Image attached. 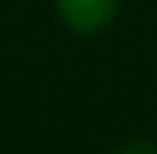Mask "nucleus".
<instances>
[{
  "label": "nucleus",
  "mask_w": 157,
  "mask_h": 154,
  "mask_svg": "<svg viewBox=\"0 0 157 154\" xmlns=\"http://www.w3.org/2000/svg\"><path fill=\"white\" fill-rule=\"evenodd\" d=\"M117 7H121V0H57V10H60L63 24L77 34L104 30L114 20Z\"/></svg>",
  "instance_id": "nucleus-1"
},
{
  "label": "nucleus",
  "mask_w": 157,
  "mask_h": 154,
  "mask_svg": "<svg viewBox=\"0 0 157 154\" xmlns=\"http://www.w3.org/2000/svg\"><path fill=\"white\" fill-rule=\"evenodd\" d=\"M117 154H157V148L151 141H130V144H124Z\"/></svg>",
  "instance_id": "nucleus-2"
}]
</instances>
